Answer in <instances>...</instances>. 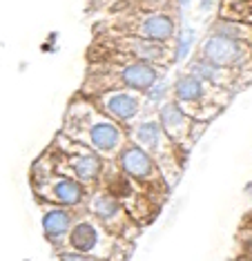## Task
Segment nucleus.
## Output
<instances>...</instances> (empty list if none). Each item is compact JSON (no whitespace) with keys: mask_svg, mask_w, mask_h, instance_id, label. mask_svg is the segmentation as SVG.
Returning a JSON list of instances; mask_svg holds the SVG:
<instances>
[{"mask_svg":"<svg viewBox=\"0 0 252 261\" xmlns=\"http://www.w3.org/2000/svg\"><path fill=\"white\" fill-rule=\"evenodd\" d=\"M63 134L89 145L94 152L107 159L121 156L125 150V132L118 127V121H114L89 100H79L69 108Z\"/></svg>","mask_w":252,"mask_h":261,"instance_id":"nucleus-1","label":"nucleus"},{"mask_svg":"<svg viewBox=\"0 0 252 261\" xmlns=\"http://www.w3.org/2000/svg\"><path fill=\"white\" fill-rule=\"evenodd\" d=\"M134 141L136 145L143 147L154 159V163L167 176V183H177V176L181 172V161H183L181 145L165 132L161 121L141 123L134 132Z\"/></svg>","mask_w":252,"mask_h":261,"instance_id":"nucleus-2","label":"nucleus"},{"mask_svg":"<svg viewBox=\"0 0 252 261\" xmlns=\"http://www.w3.org/2000/svg\"><path fill=\"white\" fill-rule=\"evenodd\" d=\"M58 161H52L54 170L58 174H67L79 179L81 183H94L100 176L103 163H100V154L94 152L89 145L74 141L67 136L63 141V134L58 136Z\"/></svg>","mask_w":252,"mask_h":261,"instance_id":"nucleus-3","label":"nucleus"},{"mask_svg":"<svg viewBox=\"0 0 252 261\" xmlns=\"http://www.w3.org/2000/svg\"><path fill=\"white\" fill-rule=\"evenodd\" d=\"M54 165L49 159V168L43 170V165L36 163V168L32 172V183L34 190L40 199H47L52 203L58 205H79L83 199H85V188L79 179L67 174H52Z\"/></svg>","mask_w":252,"mask_h":261,"instance_id":"nucleus-4","label":"nucleus"},{"mask_svg":"<svg viewBox=\"0 0 252 261\" xmlns=\"http://www.w3.org/2000/svg\"><path fill=\"white\" fill-rule=\"evenodd\" d=\"M69 248L81 254L110 261L116 252V234L110 232L98 219H83L69 230Z\"/></svg>","mask_w":252,"mask_h":261,"instance_id":"nucleus-5","label":"nucleus"},{"mask_svg":"<svg viewBox=\"0 0 252 261\" xmlns=\"http://www.w3.org/2000/svg\"><path fill=\"white\" fill-rule=\"evenodd\" d=\"M118 165H121L123 172L134 179V183L143 190H165L163 179H161V168L154 163V159L139 145H130L125 147L118 156Z\"/></svg>","mask_w":252,"mask_h":261,"instance_id":"nucleus-6","label":"nucleus"},{"mask_svg":"<svg viewBox=\"0 0 252 261\" xmlns=\"http://www.w3.org/2000/svg\"><path fill=\"white\" fill-rule=\"evenodd\" d=\"M110 69L112 72H103L100 76H92V79H100L98 85H103L105 81L114 79L110 83V90H118V83H121V85L130 87V90L145 92L154 85V81H157V76H159L157 67H152V65L145 63V61H125L123 65H114Z\"/></svg>","mask_w":252,"mask_h":261,"instance_id":"nucleus-7","label":"nucleus"},{"mask_svg":"<svg viewBox=\"0 0 252 261\" xmlns=\"http://www.w3.org/2000/svg\"><path fill=\"white\" fill-rule=\"evenodd\" d=\"M203 58L219 67H237L243 65L250 58V49L245 45V40L239 38H230V36H221L214 34L203 43Z\"/></svg>","mask_w":252,"mask_h":261,"instance_id":"nucleus-8","label":"nucleus"},{"mask_svg":"<svg viewBox=\"0 0 252 261\" xmlns=\"http://www.w3.org/2000/svg\"><path fill=\"white\" fill-rule=\"evenodd\" d=\"M89 212L114 234H123L132 228V221H130L132 215L128 212V207L114 197V194L107 192V190L92 197V201H89Z\"/></svg>","mask_w":252,"mask_h":261,"instance_id":"nucleus-9","label":"nucleus"},{"mask_svg":"<svg viewBox=\"0 0 252 261\" xmlns=\"http://www.w3.org/2000/svg\"><path fill=\"white\" fill-rule=\"evenodd\" d=\"M174 96L177 103L188 112L192 118H210L217 112H210L206 103V85L196 74H183L174 83Z\"/></svg>","mask_w":252,"mask_h":261,"instance_id":"nucleus-10","label":"nucleus"},{"mask_svg":"<svg viewBox=\"0 0 252 261\" xmlns=\"http://www.w3.org/2000/svg\"><path fill=\"white\" fill-rule=\"evenodd\" d=\"M116 54L121 51L123 61H145V63H154V61H165V49L163 43L145 36H128L114 43Z\"/></svg>","mask_w":252,"mask_h":261,"instance_id":"nucleus-11","label":"nucleus"},{"mask_svg":"<svg viewBox=\"0 0 252 261\" xmlns=\"http://www.w3.org/2000/svg\"><path fill=\"white\" fill-rule=\"evenodd\" d=\"M94 100L98 103V108L103 110L105 114H110L114 121H118V123H128L141 112L139 98H134L132 94L123 92V90L103 92V94H98V96H94Z\"/></svg>","mask_w":252,"mask_h":261,"instance_id":"nucleus-12","label":"nucleus"},{"mask_svg":"<svg viewBox=\"0 0 252 261\" xmlns=\"http://www.w3.org/2000/svg\"><path fill=\"white\" fill-rule=\"evenodd\" d=\"M190 118L192 116L179 103H165L163 108H161V112H159V121H161V125H163V129L181 147L188 145L190 139L194 141V136H192V121H190Z\"/></svg>","mask_w":252,"mask_h":261,"instance_id":"nucleus-13","label":"nucleus"},{"mask_svg":"<svg viewBox=\"0 0 252 261\" xmlns=\"http://www.w3.org/2000/svg\"><path fill=\"white\" fill-rule=\"evenodd\" d=\"M69 225H71V212L67 210V205L65 207H49V210H45L43 215V230L47 234V239L56 241L65 237L69 232Z\"/></svg>","mask_w":252,"mask_h":261,"instance_id":"nucleus-14","label":"nucleus"},{"mask_svg":"<svg viewBox=\"0 0 252 261\" xmlns=\"http://www.w3.org/2000/svg\"><path fill=\"white\" fill-rule=\"evenodd\" d=\"M141 36L159 40V43H167L174 36V22L165 14H149L141 22Z\"/></svg>","mask_w":252,"mask_h":261,"instance_id":"nucleus-15","label":"nucleus"},{"mask_svg":"<svg viewBox=\"0 0 252 261\" xmlns=\"http://www.w3.org/2000/svg\"><path fill=\"white\" fill-rule=\"evenodd\" d=\"M221 16L235 22H250L252 25V0H225Z\"/></svg>","mask_w":252,"mask_h":261,"instance_id":"nucleus-16","label":"nucleus"},{"mask_svg":"<svg viewBox=\"0 0 252 261\" xmlns=\"http://www.w3.org/2000/svg\"><path fill=\"white\" fill-rule=\"evenodd\" d=\"M61 261H107V259H98V257H89V254H81V252H71V254H63Z\"/></svg>","mask_w":252,"mask_h":261,"instance_id":"nucleus-17","label":"nucleus"},{"mask_svg":"<svg viewBox=\"0 0 252 261\" xmlns=\"http://www.w3.org/2000/svg\"><path fill=\"white\" fill-rule=\"evenodd\" d=\"M183 3H190V0H183Z\"/></svg>","mask_w":252,"mask_h":261,"instance_id":"nucleus-18","label":"nucleus"}]
</instances>
